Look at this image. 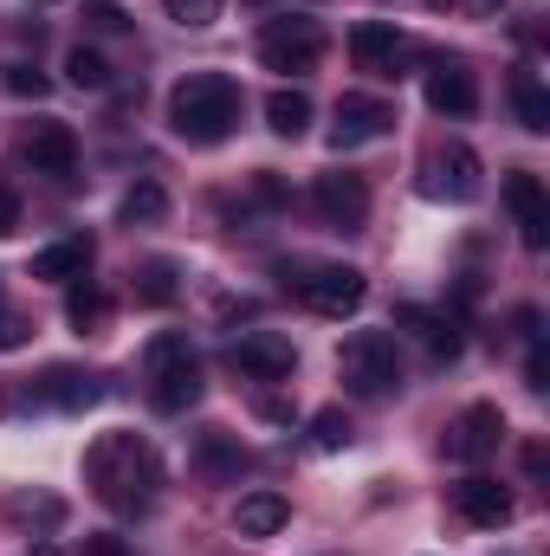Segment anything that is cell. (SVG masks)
Returning a JSON list of instances; mask_svg holds the SVG:
<instances>
[{
	"label": "cell",
	"mask_w": 550,
	"mask_h": 556,
	"mask_svg": "<svg viewBox=\"0 0 550 556\" xmlns=\"http://www.w3.org/2000/svg\"><path fill=\"white\" fill-rule=\"evenodd\" d=\"M85 485H91V498H98L104 511H117V518H142V511L155 505L162 459H155V446H149L142 433L111 427V433H98V440L85 446Z\"/></svg>",
	"instance_id": "obj_1"
},
{
	"label": "cell",
	"mask_w": 550,
	"mask_h": 556,
	"mask_svg": "<svg viewBox=\"0 0 550 556\" xmlns=\"http://www.w3.org/2000/svg\"><path fill=\"white\" fill-rule=\"evenodd\" d=\"M240 111H247V91L227 78V72H188L175 91H168V130L195 149H214L240 130Z\"/></svg>",
	"instance_id": "obj_2"
},
{
	"label": "cell",
	"mask_w": 550,
	"mask_h": 556,
	"mask_svg": "<svg viewBox=\"0 0 550 556\" xmlns=\"http://www.w3.org/2000/svg\"><path fill=\"white\" fill-rule=\"evenodd\" d=\"M142 382H149V408L155 415H188L201 402V356L182 330H155L142 343Z\"/></svg>",
	"instance_id": "obj_3"
},
{
	"label": "cell",
	"mask_w": 550,
	"mask_h": 556,
	"mask_svg": "<svg viewBox=\"0 0 550 556\" xmlns=\"http://www.w3.org/2000/svg\"><path fill=\"white\" fill-rule=\"evenodd\" d=\"M278 273H285V291L317 317H350L370 298V278L357 266H337V260H298V266H278Z\"/></svg>",
	"instance_id": "obj_4"
},
{
	"label": "cell",
	"mask_w": 550,
	"mask_h": 556,
	"mask_svg": "<svg viewBox=\"0 0 550 556\" xmlns=\"http://www.w3.org/2000/svg\"><path fill=\"white\" fill-rule=\"evenodd\" d=\"M337 376L350 395L363 402H389L402 389V356H396V337L389 330H357L343 350H337Z\"/></svg>",
	"instance_id": "obj_5"
},
{
	"label": "cell",
	"mask_w": 550,
	"mask_h": 556,
	"mask_svg": "<svg viewBox=\"0 0 550 556\" xmlns=\"http://www.w3.org/2000/svg\"><path fill=\"white\" fill-rule=\"evenodd\" d=\"M317 59H324V26H317V20L278 13V20L260 26V65H266V72L304 78V72H317Z\"/></svg>",
	"instance_id": "obj_6"
},
{
	"label": "cell",
	"mask_w": 550,
	"mask_h": 556,
	"mask_svg": "<svg viewBox=\"0 0 550 556\" xmlns=\"http://www.w3.org/2000/svg\"><path fill=\"white\" fill-rule=\"evenodd\" d=\"M479 188H486V162H479V149H466V142H440V149H427V162H421V194H427V201H453V207H466V201H479Z\"/></svg>",
	"instance_id": "obj_7"
},
{
	"label": "cell",
	"mask_w": 550,
	"mask_h": 556,
	"mask_svg": "<svg viewBox=\"0 0 550 556\" xmlns=\"http://www.w3.org/2000/svg\"><path fill=\"white\" fill-rule=\"evenodd\" d=\"M350 59H357V72H370V78H409V65L421 59V46H414L396 20H357V26H350Z\"/></svg>",
	"instance_id": "obj_8"
},
{
	"label": "cell",
	"mask_w": 550,
	"mask_h": 556,
	"mask_svg": "<svg viewBox=\"0 0 550 556\" xmlns=\"http://www.w3.org/2000/svg\"><path fill=\"white\" fill-rule=\"evenodd\" d=\"M311 207H317V220L330 233H363V220H370V181L350 175V168H330V175H317Z\"/></svg>",
	"instance_id": "obj_9"
},
{
	"label": "cell",
	"mask_w": 550,
	"mask_h": 556,
	"mask_svg": "<svg viewBox=\"0 0 550 556\" xmlns=\"http://www.w3.org/2000/svg\"><path fill=\"white\" fill-rule=\"evenodd\" d=\"M396 104L376 98V91H343L337 98V124H330V149H363V142H383L396 130Z\"/></svg>",
	"instance_id": "obj_10"
},
{
	"label": "cell",
	"mask_w": 550,
	"mask_h": 556,
	"mask_svg": "<svg viewBox=\"0 0 550 556\" xmlns=\"http://www.w3.org/2000/svg\"><path fill=\"white\" fill-rule=\"evenodd\" d=\"M499 446H505V415H499L492 402H473V408H460V415L447 420V459L479 466V459H492Z\"/></svg>",
	"instance_id": "obj_11"
},
{
	"label": "cell",
	"mask_w": 550,
	"mask_h": 556,
	"mask_svg": "<svg viewBox=\"0 0 550 556\" xmlns=\"http://www.w3.org/2000/svg\"><path fill=\"white\" fill-rule=\"evenodd\" d=\"M421 91H427V111H434V117H473V111H479V85H473L466 59H447V52L427 59Z\"/></svg>",
	"instance_id": "obj_12"
},
{
	"label": "cell",
	"mask_w": 550,
	"mask_h": 556,
	"mask_svg": "<svg viewBox=\"0 0 550 556\" xmlns=\"http://www.w3.org/2000/svg\"><path fill=\"white\" fill-rule=\"evenodd\" d=\"M227 363H234L240 376H253V382H285V376L298 369V350H291V337H278V330H247V337L227 350Z\"/></svg>",
	"instance_id": "obj_13"
},
{
	"label": "cell",
	"mask_w": 550,
	"mask_h": 556,
	"mask_svg": "<svg viewBox=\"0 0 550 556\" xmlns=\"http://www.w3.org/2000/svg\"><path fill=\"white\" fill-rule=\"evenodd\" d=\"M505 207H512V220H518V240H525L532 253H545L550 247V188L532 168L505 175Z\"/></svg>",
	"instance_id": "obj_14"
},
{
	"label": "cell",
	"mask_w": 550,
	"mask_h": 556,
	"mask_svg": "<svg viewBox=\"0 0 550 556\" xmlns=\"http://www.w3.org/2000/svg\"><path fill=\"white\" fill-rule=\"evenodd\" d=\"M20 155L33 162V175H52V181H72L78 175V137H72V124H33L26 137H20Z\"/></svg>",
	"instance_id": "obj_15"
},
{
	"label": "cell",
	"mask_w": 550,
	"mask_h": 556,
	"mask_svg": "<svg viewBox=\"0 0 550 556\" xmlns=\"http://www.w3.org/2000/svg\"><path fill=\"white\" fill-rule=\"evenodd\" d=\"M453 511H460V518H466L473 531H505L518 505H512V492H505L499 479L473 472V479H460V485H453Z\"/></svg>",
	"instance_id": "obj_16"
},
{
	"label": "cell",
	"mask_w": 550,
	"mask_h": 556,
	"mask_svg": "<svg viewBox=\"0 0 550 556\" xmlns=\"http://www.w3.org/2000/svg\"><path fill=\"white\" fill-rule=\"evenodd\" d=\"M91 260H98V240H91V233H65V240L39 247V253L26 260V273L46 278V285H72V278H91Z\"/></svg>",
	"instance_id": "obj_17"
},
{
	"label": "cell",
	"mask_w": 550,
	"mask_h": 556,
	"mask_svg": "<svg viewBox=\"0 0 550 556\" xmlns=\"http://www.w3.org/2000/svg\"><path fill=\"white\" fill-rule=\"evenodd\" d=\"M396 324L421 337V350H427L434 363H453V356H460V343H466V337H460V324H453L447 311H427V304H396Z\"/></svg>",
	"instance_id": "obj_18"
},
{
	"label": "cell",
	"mask_w": 550,
	"mask_h": 556,
	"mask_svg": "<svg viewBox=\"0 0 550 556\" xmlns=\"http://www.w3.org/2000/svg\"><path fill=\"white\" fill-rule=\"evenodd\" d=\"M39 402H52V408H65V415H78V408H98L104 402V382L91 376V369H46V382H39Z\"/></svg>",
	"instance_id": "obj_19"
},
{
	"label": "cell",
	"mask_w": 550,
	"mask_h": 556,
	"mask_svg": "<svg viewBox=\"0 0 550 556\" xmlns=\"http://www.w3.org/2000/svg\"><path fill=\"white\" fill-rule=\"evenodd\" d=\"M512 111H518V124L532 137H550V91H545V78H538V65L512 72Z\"/></svg>",
	"instance_id": "obj_20"
},
{
	"label": "cell",
	"mask_w": 550,
	"mask_h": 556,
	"mask_svg": "<svg viewBox=\"0 0 550 556\" xmlns=\"http://www.w3.org/2000/svg\"><path fill=\"white\" fill-rule=\"evenodd\" d=\"M234 525H240V538H278L291 525V505L278 492H247L240 511H234Z\"/></svg>",
	"instance_id": "obj_21"
},
{
	"label": "cell",
	"mask_w": 550,
	"mask_h": 556,
	"mask_svg": "<svg viewBox=\"0 0 550 556\" xmlns=\"http://www.w3.org/2000/svg\"><path fill=\"white\" fill-rule=\"evenodd\" d=\"M65 324H72L78 337L104 330V324H111V298H104L91 278H72V291H65Z\"/></svg>",
	"instance_id": "obj_22"
},
{
	"label": "cell",
	"mask_w": 550,
	"mask_h": 556,
	"mask_svg": "<svg viewBox=\"0 0 550 556\" xmlns=\"http://www.w3.org/2000/svg\"><path fill=\"white\" fill-rule=\"evenodd\" d=\"M195 466H201V479H240L253 459L240 453V440H227V433L214 427V433H201V446H195Z\"/></svg>",
	"instance_id": "obj_23"
},
{
	"label": "cell",
	"mask_w": 550,
	"mask_h": 556,
	"mask_svg": "<svg viewBox=\"0 0 550 556\" xmlns=\"http://www.w3.org/2000/svg\"><path fill=\"white\" fill-rule=\"evenodd\" d=\"M266 124H273L278 137H304L311 130V98L298 85H278L273 98H266Z\"/></svg>",
	"instance_id": "obj_24"
},
{
	"label": "cell",
	"mask_w": 550,
	"mask_h": 556,
	"mask_svg": "<svg viewBox=\"0 0 550 556\" xmlns=\"http://www.w3.org/2000/svg\"><path fill=\"white\" fill-rule=\"evenodd\" d=\"M182 298V266L175 260H142L137 266V304H175Z\"/></svg>",
	"instance_id": "obj_25"
},
{
	"label": "cell",
	"mask_w": 550,
	"mask_h": 556,
	"mask_svg": "<svg viewBox=\"0 0 550 556\" xmlns=\"http://www.w3.org/2000/svg\"><path fill=\"white\" fill-rule=\"evenodd\" d=\"M117 214H124V227H155V220L168 214V194H162V181H149V175H142L137 188L124 194V207H117Z\"/></svg>",
	"instance_id": "obj_26"
},
{
	"label": "cell",
	"mask_w": 550,
	"mask_h": 556,
	"mask_svg": "<svg viewBox=\"0 0 550 556\" xmlns=\"http://www.w3.org/2000/svg\"><path fill=\"white\" fill-rule=\"evenodd\" d=\"M65 78H72L78 91H104V85H111V65H104V52L72 46V52H65Z\"/></svg>",
	"instance_id": "obj_27"
},
{
	"label": "cell",
	"mask_w": 550,
	"mask_h": 556,
	"mask_svg": "<svg viewBox=\"0 0 550 556\" xmlns=\"http://www.w3.org/2000/svg\"><path fill=\"white\" fill-rule=\"evenodd\" d=\"M7 518L52 531V525H65V505H59V498H46V492H20V498H7Z\"/></svg>",
	"instance_id": "obj_28"
},
{
	"label": "cell",
	"mask_w": 550,
	"mask_h": 556,
	"mask_svg": "<svg viewBox=\"0 0 550 556\" xmlns=\"http://www.w3.org/2000/svg\"><path fill=\"white\" fill-rule=\"evenodd\" d=\"M350 440H357V427H350L343 408H317V415H311V446H317V453H343Z\"/></svg>",
	"instance_id": "obj_29"
},
{
	"label": "cell",
	"mask_w": 550,
	"mask_h": 556,
	"mask_svg": "<svg viewBox=\"0 0 550 556\" xmlns=\"http://www.w3.org/2000/svg\"><path fill=\"white\" fill-rule=\"evenodd\" d=\"M221 7H227V0H162V13H168L175 26H188V33H208V26L221 20Z\"/></svg>",
	"instance_id": "obj_30"
},
{
	"label": "cell",
	"mask_w": 550,
	"mask_h": 556,
	"mask_svg": "<svg viewBox=\"0 0 550 556\" xmlns=\"http://www.w3.org/2000/svg\"><path fill=\"white\" fill-rule=\"evenodd\" d=\"M26 337H33V324L13 304H0V350H26Z\"/></svg>",
	"instance_id": "obj_31"
},
{
	"label": "cell",
	"mask_w": 550,
	"mask_h": 556,
	"mask_svg": "<svg viewBox=\"0 0 550 556\" xmlns=\"http://www.w3.org/2000/svg\"><path fill=\"white\" fill-rule=\"evenodd\" d=\"M525 382L545 395L550 389V356H545V337H532V356H525Z\"/></svg>",
	"instance_id": "obj_32"
},
{
	"label": "cell",
	"mask_w": 550,
	"mask_h": 556,
	"mask_svg": "<svg viewBox=\"0 0 550 556\" xmlns=\"http://www.w3.org/2000/svg\"><path fill=\"white\" fill-rule=\"evenodd\" d=\"M85 20H91L98 33H124V26H130V13H124V7H111V0H91V13H85Z\"/></svg>",
	"instance_id": "obj_33"
},
{
	"label": "cell",
	"mask_w": 550,
	"mask_h": 556,
	"mask_svg": "<svg viewBox=\"0 0 550 556\" xmlns=\"http://www.w3.org/2000/svg\"><path fill=\"white\" fill-rule=\"evenodd\" d=\"M7 91H13V98H46V78H39L33 65H13V72H7Z\"/></svg>",
	"instance_id": "obj_34"
},
{
	"label": "cell",
	"mask_w": 550,
	"mask_h": 556,
	"mask_svg": "<svg viewBox=\"0 0 550 556\" xmlns=\"http://www.w3.org/2000/svg\"><path fill=\"white\" fill-rule=\"evenodd\" d=\"M20 227V201H13V188H0V233H13Z\"/></svg>",
	"instance_id": "obj_35"
},
{
	"label": "cell",
	"mask_w": 550,
	"mask_h": 556,
	"mask_svg": "<svg viewBox=\"0 0 550 556\" xmlns=\"http://www.w3.org/2000/svg\"><path fill=\"white\" fill-rule=\"evenodd\" d=\"M33 556H59V551H52V544H33Z\"/></svg>",
	"instance_id": "obj_36"
},
{
	"label": "cell",
	"mask_w": 550,
	"mask_h": 556,
	"mask_svg": "<svg viewBox=\"0 0 550 556\" xmlns=\"http://www.w3.org/2000/svg\"><path fill=\"white\" fill-rule=\"evenodd\" d=\"M46 7H52V0H46Z\"/></svg>",
	"instance_id": "obj_37"
}]
</instances>
